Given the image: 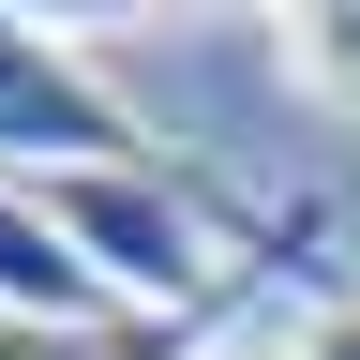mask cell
Instances as JSON below:
<instances>
[{"mask_svg": "<svg viewBox=\"0 0 360 360\" xmlns=\"http://www.w3.org/2000/svg\"><path fill=\"white\" fill-rule=\"evenodd\" d=\"M45 225L90 255V285H105L120 315H210V300H240L255 270H225V195H195L180 165H60V180H30Z\"/></svg>", "mask_w": 360, "mask_h": 360, "instance_id": "1", "label": "cell"}, {"mask_svg": "<svg viewBox=\"0 0 360 360\" xmlns=\"http://www.w3.org/2000/svg\"><path fill=\"white\" fill-rule=\"evenodd\" d=\"M60 165H165V135L45 15H0V180H60Z\"/></svg>", "mask_w": 360, "mask_h": 360, "instance_id": "2", "label": "cell"}, {"mask_svg": "<svg viewBox=\"0 0 360 360\" xmlns=\"http://www.w3.org/2000/svg\"><path fill=\"white\" fill-rule=\"evenodd\" d=\"M0 330H120V300L90 285V255L45 225L30 180H0Z\"/></svg>", "mask_w": 360, "mask_h": 360, "instance_id": "3", "label": "cell"}, {"mask_svg": "<svg viewBox=\"0 0 360 360\" xmlns=\"http://www.w3.org/2000/svg\"><path fill=\"white\" fill-rule=\"evenodd\" d=\"M285 90H300V105H330V120H360V0L285 15Z\"/></svg>", "mask_w": 360, "mask_h": 360, "instance_id": "4", "label": "cell"}, {"mask_svg": "<svg viewBox=\"0 0 360 360\" xmlns=\"http://www.w3.org/2000/svg\"><path fill=\"white\" fill-rule=\"evenodd\" d=\"M225 315V300H210ZM210 315H120V330H0V360H195Z\"/></svg>", "mask_w": 360, "mask_h": 360, "instance_id": "5", "label": "cell"}, {"mask_svg": "<svg viewBox=\"0 0 360 360\" xmlns=\"http://www.w3.org/2000/svg\"><path fill=\"white\" fill-rule=\"evenodd\" d=\"M285 360H360V300H300L285 315Z\"/></svg>", "mask_w": 360, "mask_h": 360, "instance_id": "6", "label": "cell"}, {"mask_svg": "<svg viewBox=\"0 0 360 360\" xmlns=\"http://www.w3.org/2000/svg\"><path fill=\"white\" fill-rule=\"evenodd\" d=\"M195 360H285V315H255V300H225V315H210V345H195Z\"/></svg>", "mask_w": 360, "mask_h": 360, "instance_id": "7", "label": "cell"}]
</instances>
